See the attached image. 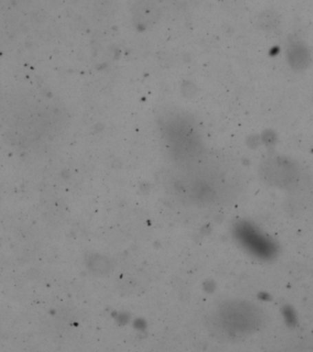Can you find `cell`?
<instances>
[{"label":"cell","mask_w":313,"mask_h":352,"mask_svg":"<svg viewBox=\"0 0 313 352\" xmlns=\"http://www.w3.org/2000/svg\"><path fill=\"white\" fill-rule=\"evenodd\" d=\"M263 312L257 305L248 301L232 300L219 305L211 314V323L227 333H248L259 327Z\"/></svg>","instance_id":"cell-1"},{"label":"cell","mask_w":313,"mask_h":352,"mask_svg":"<svg viewBox=\"0 0 313 352\" xmlns=\"http://www.w3.org/2000/svg\"><path fill=\"white\" fill-rule=\"evenodd\" d=\"M170 191L178 198L194 206H211L222 198L221 180H214L211 176L178 175L171 184Z\"/></svg>","instance_id":"cell-2"},{"label":"cell","mask_w":313,"mask_h":352,"mask_svg":"<svg viewBox=\"0 0 313 352\" xmlns=\"http://www.w3.org/2000/svg\"><path fill=\"white\" fill-rule=\"evenodd\" d=\"M261 176L270 186L283 187L291 186L295 184L298 170L288 161L273 159L266 162L261 168Z\"/></svg>","instance_id":"cell-3"},{"label":"cell","mask_w":313,"mask_h":352,"mask_svg":"<svg viewBox=\"0 0 313 352\" xmlns=\"http://www.w3.org/2000/svg\"><path fill=\"white\" fill-rule=\"evenodd\" d=\"M160 11L155 3L141 1L133 8V18L136 23L142 28H149L158 22Z\"/></svg>","instance_id":"cell-4"},{"label":"cell","mask_w":313,"mask_h":352,"mask_svg":"<svg viewBox=\"0 0 313 352\" xmlns=\"http://www.w3.org/2000/svg\"><path fill=\"white\" fill-rule=\"evenodd\" d=\"M288 60L290 65L296 70L305 69L309 65L310 55L306 47L301 44H292L288 49Z\"/></svg>","instance_id":"cell-5"}]
</instances>
